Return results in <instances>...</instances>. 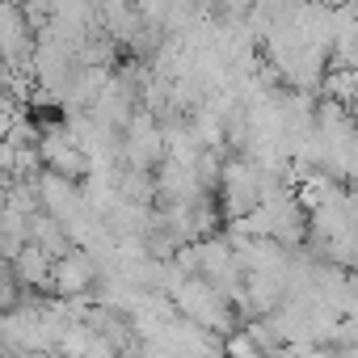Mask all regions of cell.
<instances>
[{
  "instance_id": "obj_1",
  "label": "cell",
  "mask_w": 358,
  "mask_h": 358,
  "mask_svg": "<svg viewBox=\"0 0 358 358\" xmlns=\"http://www.w3.org/2000/svg\"><path fill=\"white\" fill-rule=\"evenodd\" d=\"M169 299L177 303V312H182L186 320H194V324H203V329H211L220 337H228L236 329V303L215 282H207L203 274H186L182 282L173 287Z\"/></svg>"
},
{
  "instance_id": "obj_2",
  "label": "cell",
  "mask_w": 358,
  "mask_h": 358,
  "mask_svg": "<svg viewBox=\"0 0 358 358\" xmlns=\"http://www.w3.org/2000/svg\"><path fill=\"white\" fill-rule=\"evenodd\" d=\"M9 270H13V278L26 287V291H51V274H55V257L47 253V249H38L34 241L22 249V257L17 262H9Z\"/></svg>"
}]
</instances>
